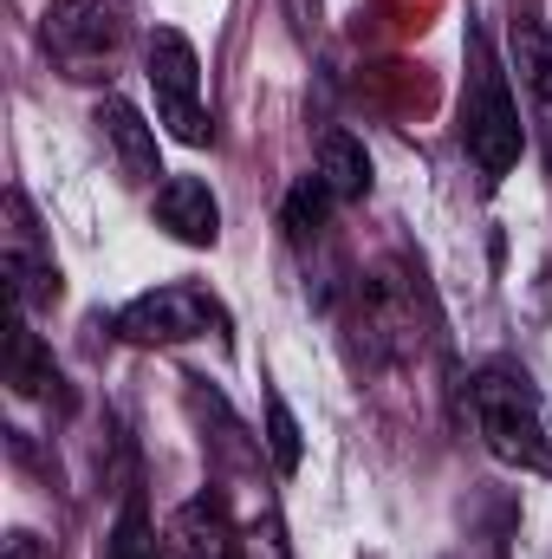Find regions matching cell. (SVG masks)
Returning <instances> with one entry per match:
<instances>
[{"mask_svg": "<svg viewBox=\"0 0 552 559\" xmlns=\"http://www.w3.org/2000/svg\"><path fill=\"white\" fill-rule=\"evenodd\" d=\"M92 124H98V138L111 143V156H118L124 182H156V176H163V163H156V124H143L137 105L105 98V105L92 111Z\"/></svg>", "mask_w": 552, "mask_h": 559, "instance_id": "cell-8", "label": "cell"}, {"mask_svg": "<svg viewBox=\"0 0 552 559\" xmlns=\"http://www.w3.org/2000/svg\"><path fill=\"white\" fill-rule=\"evenodd\" d=\"M547 163H552V124H547Z\"/></svg>", "mask_w": 552, "mask_h": 559, "instance_id": "cell-16", "label": "cell"}, {"mask_svg": "<svg viewBox=\"0 0 552 559\" xmlns=\"http://www.w3.org/2000/svg\"><path fill=\"white\" fill-rule=\"evenodd\" d=\"M332 202H338V195L325 189V176H319V169H312V176H299V182L286 189V235H292V241H312V235L325 228Z\"/></svg>", "mask_w": 552, "mask_h": 559, "instance_id": "cell-12", "label": "cell"}, {"mask_svg": "<svg viewBox=\"0 0 552 559\" xmlns=\"http://www.w3.org/2000/svg\"><path fill=\"white\" fill-rule=\"evenodd\" d=\"M468 423L481 436V449L507 468H527V475H547L552 468V442H547V417H540V397L527 384V371L514 365H488L468 378Z\"/></svg>", "mask_w": 552, "mask_h": 559, "instance_id": "cell-1", "label": "cell"}, {"mask_svg": "<svg viewBox=\"0 0 552 559\" xmlns=\"http://www.w3.org/2000/svg\"><path fill=\"white\" fill-rule=\"evenodd\" d=\"M514 66H520V85H527V98H533V118H540V131L552 124V46L540 26H514Z\"/></svg>", "mask_w": 552, "mask_h": 559, "instance_id": "cell-11", "label": "cell"}, {"mask_svg": "<svg viewBox=\"0 0 552 559\" xmlns=\"http://www.w3.org/2000/svg\"><path fill=\"white\" fill-rule=\"evenodd\" d=\"M7 559H52V547H46L39 534H26V527H13V534H7Z\"/></svg>", "mask_w": 552, "mask_h": 559, "instance_id": "cell-15", "label": "cell"}, {"mask_svg": "<svg viewBox=\"0 0 552 559\" xmlns=\"http://www.w3.org/2000/svg\"><path fill=\"white\" fill-rule=\"evenodd\" d=\"M461 150L468 163L481 169V182L494 189L520 150H527V118H520V98L507 85V72L494 66L488 39H468V85H461Z\"/></svg>", "mask_w": 552, "mask_h": 559, "instance_id": "cell-2", "label": "cell"}, {"mask_svg": "<svg viewBox=\"0 0 552 559\" xmlns=\"http://www.w3.org/2000/svg\"><path fill=\"white\" fill-rule=\"evenodd\" d=\"M111 332L124 345H189V338H228V306L195 286V280H169V286H149L131 306H118Z\"/></svg>", "mask_w": 552, "mask_h": 559, "instance_id": "cell-3", "label": "cell"}, {"mask_svg": "<svg viewBox=\"0 0 552 559\" xmlns=\"http://www.w3.org/2000/svg\"><path fill=\"white\" fill-rule=\"evenodd\" d=\"M7 384H13V397H52V384H59V365H52V352L39 345V332L20 306H13V325H7Z\"/></svg>", "mask_w": 552, "mask_h": 559, "instance_id": "cell-9", "label": "cell"}, {"mask_svg": "<svg viewBox=\"0 0 552 559\" xmlns=\"http://www.w3.org/2000/svg\"><path fill=\"white\" fill-rule=\"evenodd\" d=\"M267 449H274L279 475H292V468H299V423H292V411H286L279 397H267Z\"/></svg>", "mask_w": 552, "mask_h": 559, "instance_id": "cell-14", "label": "cell"}, {"mask_svg": "<svg viewBox=\"0 0 552 559\" xmlns=\"http://www.w3.org/2000/svg\"><path fill=\"white\" fill-rule=\"evenodd\" d=\"M7 280H13V306L20 312H39V306L59 299V261L46 254L39 222H33L20 189H7Z\"/></svg>", "mask_w": 552, "mask_h": 559, "instance_id": "cell-6", "label": "cell"}, {"mask_svg": "<svg viewBox=\"0 0 552 559\" xmlns=\"http://www.w3.org/2000/svg\"><path fill=\"white\" fill-rule=\"evenodd\" d=\"M143 72H149V92H156V124L176 143L202 150L215 138V124L202 111V59H195V46L176 26H156L143 39Z\"/></svg>", "mask_w": 552, "mask_h": 559, "instance_id": "cell-4", "label": "cell"}, {"mask_svg": "<svg viewBox=\"0 0 552 559\" xmlns=\"http://www.w3.org/2000/svg\"><path fill=\"white\" fill-rule=\"evenodd\" d=\"M156 222L182 248H215L221 241V202L202 176H163L156 182Z\"/></svg>", "mask_w": 552, "mask_h": 559, "instance_id": "cell-7", "label": "cell"}, {"mask_svg": "<svg viewBox=\"0 0 552 559\" xmlns=\"http://www.w3.org/2000/svg\"><path fill=\"white\" fill-rule=\"evenodd\" d=\"M319 176H325V189L338 202H364L371 195V156H364V143L351 138V131H325V143H319Z\"/></svg>", "mask_w": 552, "mask_h": 559, "instance_id": "cell-10", "label": "cell"}, {"mask_svg": "<svg viewBox=\"0 0 552 559\" xmlns=\"http://www.w3.org/2000/svg\"><path fill=\"white\" fill-rule=\"evenodd\" d=\"M39 46L65 79H98L124 46V20L105 0H52L39 13Z\"/></svg>", "mask_w": 552, "mask_h": 559, "instance_id": "cell-5", "label": "cell"}, {"mask_svg": "<svg viewBox=\"0 0 552 559\" xmlns=\"http://www.w3.org/2000/svg\"><path fill=\"white\" fill-rule=\"evenodd\" d=\"M105 559H163L156 554V527H149L143 495H131V501L118 508V527H111V540H105Z\"/></svg>", "mask_w": 552, "mask_h": 559, "instance_id": "cell-13", "label": "cell"}]
</instances>
